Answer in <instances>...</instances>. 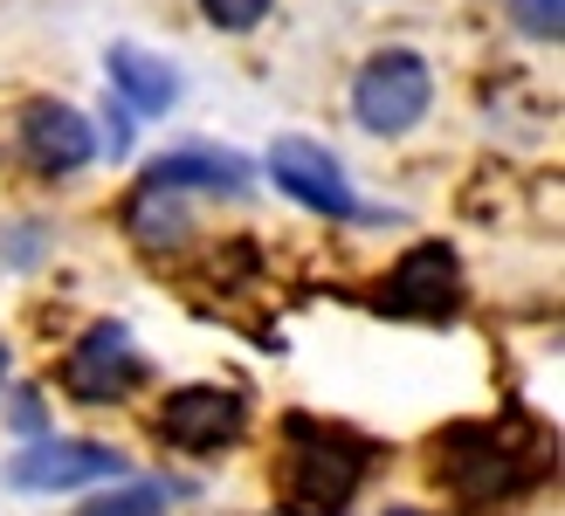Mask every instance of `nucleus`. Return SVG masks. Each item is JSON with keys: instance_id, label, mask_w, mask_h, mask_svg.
I'll list each match as a JSON object with an SVG mask.
<instances>
[{"instance_id": "1", "label": "nucleus", "mask_w": 565, "mask_h": 516, "mask_svg": "<svg viewBox=\"0 0 565 516\" xmlns=\"http://www.w3.org/2000/svg\"><path fill=\"white\" fill-rule=\"evenodd\" d=\"M365 475V441H352L345 427L290 420V496L303 516H338L352 503Z\"/></svg>"}, {"instance_id": "2", "label": "nucleus", "mask_w": 565, "mask_h": 516, "mask_svg": "<svg viewBox=\"0 0 565 516\" xmlns=\"http://www.w3.org/2000/svg\"><path fill=\"white\" fill-rule=\"evenodd\" d=\"M428 104H435V69L420 63L414 49H380L373 63L359 69V83H352V118L373 138L414 131L420 118H428Z\"/></svg>"}, {"instance_id": "3", "label": "nucleus", "mask_w": 565, "mask_h": 516, "mask_svg": "<svg viewBox=\"0 0 565 516\" xmlns=\"http://www.w3.org/2000/svg\"><path fill=\"white\" fill-rule=\"evenodd\" d=\"M0 475H8V490H21V496H55V490H83V482H118L125 454H110L97 441H35Z\"/></svg>"}, {"instance_id": "4", "label": "nucleus", "mask_w": 565, "mask_h": 516, "mask_svg": "<svg viewBox=\"0 0 565 516\" xmlns=\"http://www.w3.org/2000/svg\"><path fill=\"white\" fill-rule=\"evenodd\" d=\"M269 180H276V193H290L297 207H310V214L359 221V200H352V186H345V172L331 165V152L310 146V138H276V152H269Z\"/></svg>"}, {"instance_id": "5", "label": "nucleus", "mask_w": 565, "mask_h": 516, "mask_svg": "<svg viewBox=\"0 0 565 516\" xmlns=\"http://www.w3.org/2000/svg\"><path fill=\"white\" fill-rule=\"evenodd\" d=\"M242 427H248L242 393H221V386H180V393L159 407V434L173 441V448H186V454L228 448Z\"/></svg>"}, {"instance_id": "6", "label": "nucleus", "mask_w": 565, "mask_h": 516, "mask_svg": "<svg viewBox=\"0 0 565 516\" xmlns=\"http://www.w3.org/2000/svg\"><path fill=\"white\" fill-rule=\"evenodd\" d=\"M456 290H462V276H456V248L428 241V248H414L407 262L386 276L380 303L393 310V318H414V324H441L448 310H456Z\"/></svg>"}, {"instance_id": "7", "label": "nucleus", "mask_w": 565, "mask_h": 516, "mask_svg": "<svg viewBox=\"0 0 565 516\" xmlns=\"http://www.w3.org/2000/svg\"><path fill=\"white\" fill-rule=\"evenodd\" d=\"M138 379H146V358H138V344H131L125 324H90L83 344L70 352V365H63V386L76 399H118Z\"/></svg>"}, {"instance_id": "8", "label": "nucleus", "mask_w": 565, "mask_h": 516, "mask_svg": "<svg viewBox=\"0 0 565 516\" xmlns=\"http://www.w3.org/2000/svg\"><path fill=\"white\" fill-rule=\"evenodd\" d=\"M21 146H28V159H35L42 172H76V165L97 159V131L83 125V110L49 97V104H35L21 118Z\"/></svg>"}, {"instance_id": "9", "label": "nucleus", "mask_w": 565, "mask_h": 516, "mask_svg": "<svg viewBox=\"0 0 565 516\" xmlns=\"http://www.w3.org/2000/svg\"><path fill=\"white\" fill-rule=\"evenodd\" d=\"M104 69H110V90H118L138 118H159V110H173V97H180L173 63H166V55H152V49H138V42H110Z\"/></svg>"}, {"instance_id": "10", "label": "nucleus", "mask_w": 565, "mask_h": 516, "mask_svg": "<svg viewBox=\"0 0 565 516\" xmlns=\"http://www.w3.org/2000/svg\"><path fill=\"white\" fill-rule=\"evenodd\" d=\"M180 186H207V193H248V165L235 152H214V146H186V152H166L146 172V193H180Z\"/></svg>"}, {"instance_id": "11", "label": "nucleus", "mask_w": 565, "mask_h": 516, "mask_svg": "<svg viewBox=\"0 0 565 516\" xmlns=\"http://www.w3.org/2000/svg\"><path fill=\"white\" fill-rule=\"evenodd\" d=\"M76 516H159V490H110L97 503H83Z\"/></svg>"}, {"instance_id": "12", "label": "nucleus", "mask_w": 565, "mask_h": 516, "mask_svg": "<svg viewBox=\"0 0 565 516\" xmlns=\"http://www.w3.org/2000/svg\"><path fill=\"white\" fill-rule=\"evenodd\" d=\"M201 14L214 28H228V35H248V28L269 14V0H201Z\"/></svg>"}, {"instance_id": "13", "label": "nucleus", "mask_w": 565, "mask_h": 516, "mask_svg": "<svg viewBox=\"0 0 565 516\" xmlns=\"http://www.w3.org/2000/svg\"><path fill=\"white\" fill-rule=\"evenodd\" d=\"M524 28L539 42H558V0H524Z\"/></svg>"}, {"instance_id": "14", "label": "nucleus", "mask_w": 565, "mask_h": 516, "mask_svg": "<svg viewBox=\"0 0 565 516\" xmlns=\"http://www.w3.org/2000/svg\"><path fill=\"white\" fill-rule=\"evenodd\" d=\"M14 420H21V434H42V407H35V399H28V393L14 399Z\"/></svg>"}, {"instance_id": "15", "label": "nucleus", "mask_w": 565, "mask_h": 516, "mask_svg": "<svg viewBox=\"0 0 565 516\" xmlns=\"http://www.w3.org/2000/svg\"><path fill=\"white\" fill-rule=\"evenodd\" d=\"M0 379H8V344H0Z\"/></svg>"}, {"instance_id": "16", "label": "nucleus", "mask_w": 565, "mask_h": 516, "mask_svg": "<svg viewBox=\"0 0 565 516\" xmlns=\"http://www.w3.org/2000/svg\"><path fill=\"white\" fill-rule=\"evenodd\" d=\"M386 516H420V509H386Z\"/></svg>"}]
</instances>
